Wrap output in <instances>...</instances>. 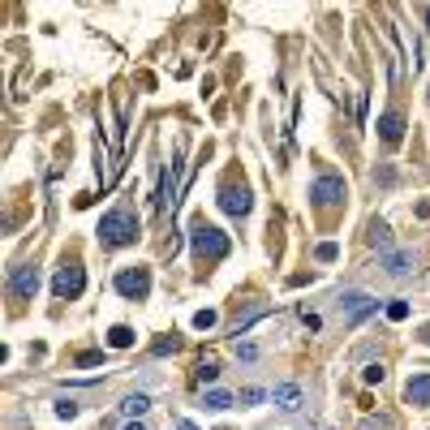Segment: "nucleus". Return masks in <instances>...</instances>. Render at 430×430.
<instances>
[{"mask_svg": "<svg viewBox=\"0 0 430 430\" xmlns=\"http://www.w3.org/2000/svg\"><path fill=\"white\" fill-rule=\"evenodd\" d=\"M362 430H396V422H392V418H366Z\"/></svg>", "mask_w": 430, "mask_h": 430, "instance_id": "nucleus-18", "label": "nucleus"}, {"mask_svg": "<svg viewBox=\"0 0 430 430\" xmlns=\"http://www.w3.org/2000/svg\"><path fill=\"white\" fill-rule=\"evenodd\" d=\"M125 430H147V426H142V422H129V426H125Z\"/></svg>", "mask_w": 430, "mask_h": 430, "instance_id": "nucleus-29", "label": "nucleus"}, {"mask_svg": "<svg viewBox=\"0 0 430 430\" xmlns=\"http://www.w3.org/2000/svg\"><path fill=\"white\" fill-rule=\"evenodd\" d=\"M404 400L418 404V409L430 404V375H413V379H409V383H404Z\"/></svg>", "mask_w": 430, "mask_h": 430, "instance_id": "nucleus-11", "label": "nucleus"}, {"mask_svg": "<svg viewBox=\"0 0 430 430\" xmlns=\"http://www.w3.org/2000/svg\"><path fill=\"white\" fill-rule=\"evenodd\" d=\"M52 288H56V297H77V292L86 288V271L77 267V263H65L61 271H56V280H52Z\"/></svg>", "mask_w": 430, "mask_h": 430, "instance_id": "nucleus-6", "label": "nucleus"}, {"mask_svg": "<svg viewBox=\"0 0 430 430\" xmlns=\"http://www.w3.org/2000/svg\"><path fill=\"white\" fill-rule=\"evenodd\" d=\"M250 207H254V198H250L245 185H224V189H220V211H228V215H237V220H245Z\"/></svg>", "mask_w": 430, "mask_h": 430, "instance_id": "nucleus-7", "label": "nucleus"}, {"mask_svg": "<svg viewBox=\"0 0 430 430\" xmlns=\"http://www.w3.org/2000/svg\"><path fill=\"white\" fill-rule=\"evenodd\" d=\"M362 379H366V383H383V366H366Z\"/></svg>", "mask_w": 430, "mask_h": 430, "instance_id": "nucleus-24", "label": "nucleus"}, {"mask_svg": "<svg viewBox=\"0 0 430 430\" xmlns=\"http://www.w3.org/2000/svg\"><path fill=\"white\" fill-rule=\"evenodd\" d=\"M116 292L129 301H142L147 292H151V271L147 267H125V271H116Z\"/></svg>", "mask_w": 430, "mask_h": 430, "instance_id": "nucleus-4", "label": "nucleus"}, {"mask_svg": "<svg viewBox=\"0 0 430 430\" xmlns=\"http://www.w3.org/2000/svg\"><path fill=\"white\" fill-rule=\"evenodd\" d=\"M340 319H344V327H357L362 319H370V315H375V310H379V301L375 297H370V292H362V288H348L344 292V297H340Z\"/></svg>", "mask_w": 430, "mask_h": 430, "instance_id": "nucleus-3", "label": "nucleus"}, {"mask_svg": "<svg viewBox=\"0 0 430 430\" xmlns=\"http://www.w3.org/2000/svg\"><path fill=\"white\" fill-rule=\"evenodd\" d=\"M310 198H315V207H336V203L348 198V189H344L340 177H319L315 185H310Z\"/></svg>", "mask_w": 430, "mask_h": 430, "instance_id": "nucleus-5", "label": "nucleus"}, {"mask_svg": "<svg viewBox=\"0 0 430 430\" xmlns=\"http://www.w3.org/2000/svg\"><path fill=\"white\" fill-rule=\"evenodd\" d=\"M422 344H430V327H422Z\"/></svg>", "mask_w": 430, "mask_h": 430, "instance_id": "nucleus-28", "label": "nucleus"}, {"mask_svg": "<svg viewBox=\"0 0 430 430\" xmlns=\"http://www.w3.org/2000/svg\"><path fill=\"white\" fill-rule=\"evenodd\" d=\"M9 292L13 297H35L39 292V267H13V276H9Z\"/></svg>", "mask_w": 430, "mask_h": 430, "instance_id": "nucleus-10", "label": "nucleus"}, {"mask_svg": "<svg viewBox=\"0 0 430 430\" xmlns=\"http://www.w3.org/2000/svg\"><path fill=\"white\" fill-rule=\"evenodd\" d=\"M100 245H108V250H116V245H133L138 241V220H133V211H108L104 220H100Z\"/></svg>", "mask_w": 430, "mask_h": 430, "instance_id": "nucleus-1", "label": "nucleus"}, {"mask_svg": "<svg viewBox=\"0 0 430 430\" xmlns=\"http://www.w3.org/2000/svg\"><path fill=\"white\" fill-rule=\"evenodd\" d=\"M147 409H151V396H147V392H133V396L121 400V413H125V418H142Z\"/></svg>", "mask_w": 430, "mask_h": 430, "instance_id": "nucleus-13", "label": "nucleus"}, {"mask_svg": "<svg viewBox=\"0 0 430 430\" xmlns=\"http://www.w3.org/2000/svg\"><path fill=\"white\" fill-rule=\"evenodd\" d=\"M189 241H194V254H198V259H211V263L228 259V237L220 228H211V224H198L189 232Z\"/></svg>", "mask_w": 430, "mask_h": 430, "instance_id": "nucleus-2", "label": "nucleus"}, {"mask_svg": "<svg viewBox=\"0 0 430 430\" xmlns=\"http://www.w3.org/2000/svg\"><path fill=\"white\" fill-rule=\"evenodd\" d=\"M413 250H387L383 259H379V267H383V276H392V280H404L409 271H413Z\"/></svg>", "mask_w": 430, "mask_h": 430, "instance_id": "nucleus-9", "label": "nucleus"}, {"mask_svg": "<svg viewBox=\"0 0 430 430\" xmlns=\"http://www.w3.org/2000/svg\"><path fill=\"white\" fill-rule=\"evenodd\" d=\"M198 379H203V383H215V379H220V366H215V362H203V366H198Z\"/></svg>", "mask_w": 430, "mask_h": 430, "instance_id": "nucleus-20", "label": "nucleus"}, {"mask_svg": "<svg viewBox=\"0 0 430 430\" xmlns=\"http://www.w3.org/2000/svg\"><path fill=\"white\" fill-rule=\"evenodd\" d=\"M271 396H276V409H280V413H288V418H297L301 409H306V387L301 383H280Z\"/></svg>", "mask_w": 430, "mask_h": 430, "instance_id": "nucleus-8", "label": "nucleus"}, {"mask_svg": "<svg viewBox=\"0 0 430 430\" xmlns=\"http://www.w3.org/2000/svg\"><path fill=\"white\" fill-rule=\"evenodd\" d=\"M228 404H232L228 392H207V396H203V409H207V413H224Z\"/></svg>", "mask_w": 430, "mask_h": 430, "instance_id": "nucleus-15", "label": "nucleus"}, {"mask_svg": "<svg viewBox=\"0 0 430 430\" xmlns=\"http://www.w3.org/2000/svg\"><path fill=\"white\" fill-rule=\"evenodd\" d=\"M104 362V353H82V357H77V366H100Z\"/></svg>", "mask_w": 430, "mask_h": 430, "instance_id": "nucleus-26", "label": "nucleus"}, {"mask_svg": "<svg viewBox=\"0 0 430 430\" xmlns=\"http://www.w3.org/2000/svg\"><path fill=\"white\" fill-rule=\"evenodd\" d=\"M379 133H383V142H400L404 138V116L400 112H383L379 116Z\"/></svg>", "mask_w": 430, "mask_h": 430, "instance_id": "nucleus-12", "label": "nucleus"}, {"mask_svg": "<svg viewBox=\"0 0 430 430\" xmlns=\"http://www.w3.org/2000/svg\"><path fill=\"white\" fill-rule=\"evenodd\" d=\"M315 254H319V259H323V263H331V259H336V254H340V250H336V245H331V241H323V245H319Z\"/></svg>", "mask_w": 430, "mask_h": 430, "instance_id": "nucleus-23", "label": "nucleus"}, {"mask_svg": "<svg viewBox=\"0 0 430 430\" xmlns=\"http://www.w3.org/2000/svg\"><path fill=\"white\" fill-rule=\"evenodd\" d=\"M237 357L241 362H254V357H259V348H254V344H237Z\"/></svg>", "mask_w": 430, "mask_h": 430, "instance_id": "nucleus-25", "label": "nucleus"}, {"mask_svg": "<svg viewBox=\"0 0 430 430\" xmlns=\"http://www.w3.org/2000/svg\"><path fill=\"white\" fill-rule=\"evenodd\" d=\"M177 430H198V426H194V422H177Z\"/></svg>", "mask_w": 430, "mask_h": 430, "instance_id": "nucleus-27", "label": "nucleus"}, {"mask_svg": "<svg viewBox=\"0 0 430 430\" xmlns=\"http://www.w3.org/2000/svg\"><path fill=\"white\" fill-rule=\"evenodd\" d=\"M370 245H375L379 254H387V250H392V228H387L383 220H375V224H370Z\"/></svg>", "mask_w": 430, "mask_h": 430, "instance_id": "nucleus-14", "label": "nucleus"}, {"mask_svg": "<svg viewBox=\"0 0 430 430\" xmlns=\"http://www.w3.org/2000/svg\"><path fill=\"white\" fill-rule=\"evenodd\" d=\"M263 396H267V392H263V387H245V392H241V400H245V404H259Z\"/></svg>", "mask_w": 430, "mask_h": 430, "instance_id": "nucleus-22", "label": "nucleus"}, {"mask_svg": "<svg viewBox=\"0 0 430 430\" xmlns=\"http://www.w3.org/2000/svg\"><path fill=\"white\" fill-rule=\"evenodd\" d=\"M56 418H77V404L73 400H56Z\"/></svg>", "mask_w": 430, "mask_h": 430, "instance_id": "nucleus-21", "label": "nucleus"}, {"mask_svg": "<svg viewBox=\"0 0 430 430\" xmlns=\"http://www.w3.org/2000/svg\"><path fill=\"white\" fill-rule=\"evenodd\" d=\"M215 319H220L215 310H198V315H194V327H198V331H207V327H215Z\"/></svg>", "mask_w": 430, "mask_h": 430, "instance_id": "nucleus-17", "label": "nucleus"}, {"mask_svg": "<svg viewBox=\"0 0 430 430\" xmlns=\"http://www.w3.org/2000/svg\"><path fill=\"white\" fill-rule=\"evenodd\" d=\"M387 319H396V323H400V319H409V301H400V297H396L392 306H387Z\"/></svg>", "mask_w": 430, "mask_h": 430, "instance_id": "nucleus-19", "label": "nucleus"}, {"mask_svg": "<svg viewBox=\"0 0 430 430\" xmlns=\"http://www.w3.org/2000/svg\"><path fill=\"white\" fill-rule=\"evenodd\" d=\"M108 344H112V348H129V344H133V331H129V327H112V331H108Z\"/></svg>", "mask_w": 430, "mask_h": 430, "instance_id": "nucleus-16", "label": "nucleus"}]
</instances>
